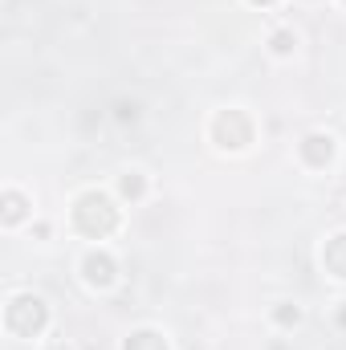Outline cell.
<instances>
[{
  "label": "cell",
  "mask_w": 346,
  "mask_h": 350,
  "mask_svg": "<svg viewBox=\"0 0 346 350\" xmlns=\"http://www.w3.org/2000/svg\"><path fill=\"white\" fill-rule=\"evenodd\" d=\"M74 220H78V228H82V232H90V237H106V232L118 224V212H114L110 196L90 191V196H82V200H78Z\"/></svg>",
  "instance_id": "6da1fadb"
},
{
  "label": "cell",
  "mask_w": 346,
  "mask_h": 350,
  "mask_svg": "<svg viewBox=\"0 0 346 350\" xmlns=\"http://www.w3.org/2000/svg\"><path fill=\"white\" fill-rule=\"evenodd\" d=\"M8 326H12L16 334L41 330V326H45V306H41V297H16V301L8 306Z\"/></svg>",
  "instance_id": "7a4b0ae2"
},
{
  "label": "cell",
  "mask_w": 346,
  "mask_h": 350,
  "mask_svg": "<svg viewBox=\"0 0 346 350\" xmlns=\"http://www.w3.org/2000/svg\"><path fill=\"white\" fill-rule=\"evenodd\" d=\"M302 155H306L314 167H322V163H330V155H334V139H330V135H310V139L302 143Z\"/></svg>",
  "instance_id": "3957f363"
},
{
  "label": "cell",
  "mask_w": 346,
  "mask_h": 350,
  "mask_svg": "<svg viewBox=\"0 0 346 350\" xmlns=\"http://www.w3.org/2000/svg\"><path fill=\"white\" fill-rule=\"evenodd\" d=\"M86 277L94 285H106L110 277H114V261L106 257V253H90L86 257Z\"/></svg>",
  "instance_id": "277c9868"
},
{
  "label": "cell",
  "mask_w": 346,
  "mask_h": 350,
  "mask_svg": "<svg viewBox=\"0 0 346 350\" xmlns=\"http://www.w3.org/2000/svg\"><path fill=\"white\" fill-rule=\"evenodd\" d=\"M322 261L334 269V277H346V237H334L322 253Z\"/></svg>",
  "instance_id": "5b68a950"
},
{
  "label": "cell",
  "mask_w": 346,
  "mask_h": 350,
  "mask_svg": "<svg viewBox=\"0 0 346 350\" xmlns=\"http://www.w3.org/2000/svg\"><path fill=\"white\" fill-rule=\"evenodd\" d=\"M127 350H168V347H163V338H159V334L143 330V334H135V338L127 342Z\"/></svg>",
  "instance_id": "8992f818"
},
{
  "label": "cell",
  "mask_w": 346,
  "mask_h": 350,
  "mask_svg": "<svg viewBox=\"0 0 346 350\" xmlns=\"http://www.w3.org/2000/svg\"><path fill=\"white\" fill-rule=\"evenodd\" d=\"M273 49H277V53H289V49H293V37H289V33H277V37H273Z\"/></svg>",
  "instance_id": "52a82bcc"
},
{
  "label": "cell",
  "mask_w": 346,
  "mask_h": 350,
  "mask_svg": "<svg viewBox=\"0 0 346 350\" xmlns=\"http://www.w3.org/2000/svg\"><path fill=\"white\" fill-rule=\"evenodd\" d=\"M122 191H127V196H139V191H143V179H122Z\"/></svg>",
  "instance_id": "ba28073f"
},
{
  "label": "cell",
  "mask_w": 346,
  "mask_h": 350,
  "mask_svg": "<svg viewBox=\"0 0 346 350\" xmlns=\"http://www.w3.org/2000/svg\"><path fill=\"white\" fill-rule=\"evenodd\" d=\"M21 216V200L16 196H8V220H16Z\"/></svg>",
  "instance_id": "9c48e42d"
},
{
  "label": "cell",
  "mask_w": 346,
  "mask_h": 350,
  "mask_svg": "<svg viewBox=\"0 0 346 350\" xmlns=\"http://www.w3.org/2000/svg\"><path fill=\"white\" fill-rule=\"evenodd\" d=\"M257 4H269V0H257Z\"/></svg>",
  "instance_id": "30bf717a"
},
{
  "label": "cell",
  "mask_w": 346,
  "mask_h": 350,
  "mask_svg": "<svg viewBox=\"0 0 346 350\" xmlns=\"http://www.w3.org/2000/svg\"><path fill=\"white\" fill-rule=\"evenodd\" d=\"M53 350H66V347H53Z\"/></svg>",
  "instance_id": "8fae6325"
}]
</instances>
